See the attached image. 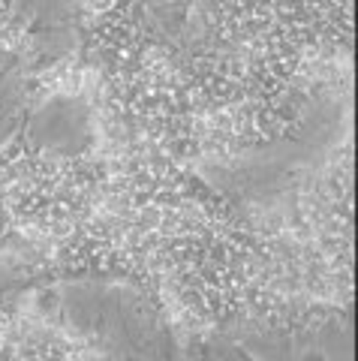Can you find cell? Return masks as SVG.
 I'll return each mask as SVG.
<instances>
[{"label":"cell","instance_id":"obj_1","mask_svg":"<svg viewBox=\"0 0 358 361\" xmlns=\"http://www.w3.org/2000/svg\"><path fill=\"white\" fill-rule=\"evenodd\" d=\"M66 322L118 361H352L340 325H232L187 331L130 286L85 283L66 295Z\"/></svg>","mask_w":358,"mask_h":361},{"label":"cell","instance_id":"obj_2","mask_svg":"<svg viewBox=\"0 0 358 361\" xmlns=\"http://www.w3.org/2000/svg\"><path fill=\"white\" fill-rule=\"evenodd\" d=\"M338 145V123L307 121L301 133L274 148L223 163L217 172H211V184L241 208L283 214L298 205V199L319 180Z\"/></svg>","mask_w":358,"mask_h":361},{"label":"cell","instance_id":"obj_3","mask_svg":"<svg viewBox=\"0 0 358 361\" xmlns=\"http://www.w3.org/2000/svg\"><path fill=\"white\" fill-rule=\"evenodd\" d=\"M30 139L51 154L78 157L91 148L94 127H91V109L78 97H54L42 109L33 111L27 123Z\"/></svg>","mask_w":358,"mask_h":361}]
</instances>
